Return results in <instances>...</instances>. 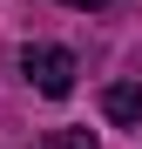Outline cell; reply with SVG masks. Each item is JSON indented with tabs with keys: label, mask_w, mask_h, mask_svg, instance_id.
<instances>
[{
	"label": "cell",
	"mask_w": 142,
	"mask_h": 149,
	"mask_svg": "<svg viewBox=\"0 0 142 149\" xmlns=\"http://www.w3.org/2000/svg\"><path fill=\"white\" fill-rule=\"evenodd\" d=\"M41 149H102V142H95L88 129H47V136H41Z\"/></svg>",
	"instance_id": "3"
},
{
	"label": "cell",
	"mask_w": 142,
	"mask_h": 149,
	"mask_svg": "<svg viewBox=\"0 0 142 149\" xmlns=\"http://www.w3.org/2000/svg\"><path fill=\"white\" fill-rule=\"evenodd\" d=\"M102 115L122 122V129H142V81H108L102 88Z\"/></svg>",
	"instance_id": "2"
},
{
	"label": "cell",
	"mask_w": 142,
	"mask_h": 149,
	"mask_svg": "<svg viewBox=\"0 0 142 149\" xmlns=\"http://www.w3.org/2000/svg\"><path fill=\"white\" fill-rule=\"evenodd\" d=\"M61 7H81V14H95V7H108V0H61Z\"/></svg>",
	"instance_id": "4"
},
{
	"label": "cell",
	"mask_w": 142,
	"mask_h": 149,
	"mask_svg": "<svg viewBox=\"0 0 142 149\" xmlns=\"http://www.w3.org/2000/svg\"><path fill=\"white\" fill-rule=\"evenodd\" d=\"M20 74H27V88H41V95H75V54H68V47H54V41H27L20 47Z\"/></svg>",
	"instance_id": "1"
}]
</instances>
